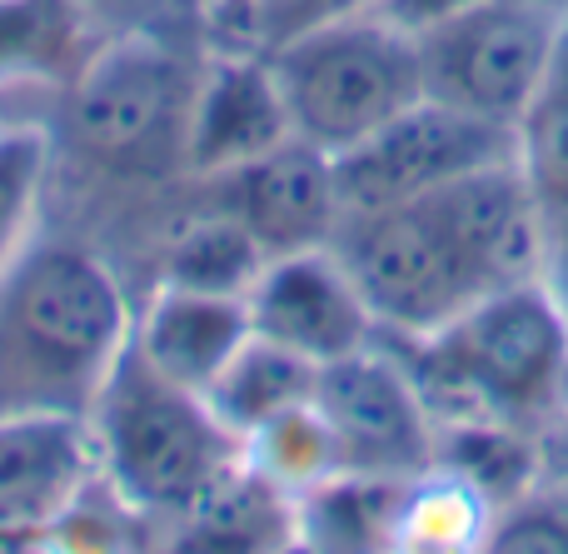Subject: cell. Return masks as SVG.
Returning a JSON list of instances; mask_svg holds the SVG:
<instances>
[{"mask_svg":"<svg viewBox=\"0 0 568 554\" xmlns=\"http://www.w3.org/2000/svg\"><path fill=\"white\" fill-rule=\"evenodd\" d=\"M135 335V315L100 255L70 240L36 245L0 280V415H85Z\"/></svg>","mask_w":568,"mask_h":554,"instance_id":"cell-1","label":"cell"},{"mask_svg":"<svg viewBox=\"0 0 568 554\" xmlns=\"http://www.w3.org/2000/svg\"><path fill=\"white\" fill-rule=\"evenodd\" d=\"M205 56L175 26H125L95 40L80 70L55 95V130L90 170L110 180L155 185L190 175V120H195Z\"/></svg>","mask_w":568,"mask_h":554,"instance_id":"cell-2","label":"cell"},{"mask_svg":"<svg viewBox=\"0 0 568 554\" xmlns=\"http://www.w3.org/2000/svg\"><path fill=\"white\" fill-rule=\"evenodd\" d=\"M424 400L509 435L568 410V305L544 280L474 300L439 335L419 340L409 370Z\"/></svg>","mask_w":568,"mask_h":554,"instance_id":"cell-3","label":"cell"},{"mask_svg":"<svg viewBox=\"0 0 568 554\" xmlns=\"http://www.w3.org/2000/svg\"><path fill=\"white\" fill-rule=\"evenodd\" d=\"M100 470L120 505L185 520L225 475L245 465V440L210 410L205 390L170 380L130 335L90 410Z\"/></svg>","mask_w":568,"mask_h":554,"instance_id":"cell-4","label":"cell"},{"mask_svg":"<svg viewBox=\"0 0 568 554\" xmlns=\"http://www.w3.org/2000/svg\"><path fill=\"white\" fill-rule=\"evenodd\" d=\"M265 56L275 66L294 135L329 155H344L424 100L414 30L394 26L379 10L324 20Z\"/></svg>","mask_w":568,"mask_h":554,"instance_id":"cell-5","label":"cell"},{"mask_svg":"<svg viewBox=\"0 0 568 554\" xmlns=\"http://www.w3.org/2000/svg\"><path fill=\"white\" fill-rule=\"evenodd\" d=\"M329 250L354 275L374 320L404 340L439 335L474 300L489 295L434 190L344 215Z\"/></svg>","mask_w":568,"mask_h":554,"instance_id":"cell-6","label":"cell"},{"mask_svg":"<svg viewBox=\"0 0 568 554\" xmlns=\"http://www.w3.org/2000/svg\"><path fill=\"white\" fill-rule=\"evenodd\" d=\"M568 30V0H479L414 30L424 95L519 130Z\"/></svg>","mask_w":568,"mask_h":554,"instance_id":"cell-7","label":"cell"},{"mask_svg":"<svg viewBox=\"0 0 568 554\" xmlns=\"http://www.w3.org/2000/svg\"><path fill=\"white\" fill-rule=\"evenodd\" d=\"M499 160H519V130L424 95L369 140L334 155V180H339L344 215H359V210L429 195Z\"/></svg>","mask_w":568,"mask_h":554,"instance_id":"cell-8","label":"cell"},{"mask_svg":"<svg viewBox=\"0 0 568 554\" xmlns=\"http://www.w3.org/2000/svg\"><path fill=\"white\" fill-rule=\"evenodd\" d=\"M314 410L329 425L339 470L414 480L434 460V410L419 380L374 345L329 360L314 375Z\"/></svg>","mask_w":568,"mask_h":554,"instance_id":"cell-9","label":"cell"},{"mask_svg":"<svg viewBox=\"0 0 568 554\" xmlns=\"http://www.w3.org/2000/svg\"><path fill=\"white\" fill-rule=\"evenodd\" d=\"M195 185L205 190L210 205L230 210L260 240V250L270 260L329 245L344 220L334 155L300 135H290L284 145L265 150V155L245 160V165L225 170V175L195 180Z\"/></svg>","mask_w":568,"mask_h":554,"instance_id":"cell-10","label":"cell"},{"mask_svg":"<svg viewBox=\"0 0 568 554\" xmlns=\"http://www.w3.org/2000/svg\"><path fill=\"white\" fill-rule=\"evenodd\" d=\"M95 470L100 450L85 415H55V410L0 415V545L60 530Z\"/></svg>","mask_w":568,"mask_h":554,"instance_id":"cell-11","label":"cell"},{"mask_svg":"<svg viewBox=\"0 0 568 554\" xmlns=\"http://www.w3.org/2000/svg\"><path fill=\"white\" fill-rule=\"evenodd\" d=\"M245 300L255 335L275 340L314 365H329V360L374 345V330H379L354 275L329 245L275 255Z\"/></svg>","mask_w":568,"mask_h":554,"instance_id":"cell-12","label":"cell"},{"mask_svg":"<svg viewBox=\"0 0 568 554\" xmlns=\"http://www.w3.org/2000/svg\"><path fill=\"white\" fill-rule=\"evenodd\" d=\"M290 135L294 125L265 50L230 46L225 56L205 60L195 120H190V180L225 175L284 145Z\"/></svg>","mask_w":568,"mask_h":554,"instance_id":"cell-13","label":"cell"},{"mask_svg":"<svg viewBox=\"0 0 568 554\" xmlns=\"http://www.w3.org/2000/svg\"><path fill=\"white\" fill-rule=\"evenodd\" d=\"M255 335L245 295L160 285L145 315L135 320V345L180 385L210 390V380L230 365L245 340Z\"/></svg>","mask_w":568,"mask_h":554,"instance_id":"cell-14","label":"cell"},{"mask_svg":"<svg viewBox=\"0 0 568 554\" xmlns=\"http://www.w3.org/2000/svg\"><path fill=\"white\" fill-rule=\"evenodd\" d=\"M404 480L334 470L329 480L294 495V525L300 545L310 550H374L399 540L404 525Z\"/></svg>","mask_w":568,"mask_h":554,"instance_id":"cell-15","label":"cell"},{"mask_svg":"<svg viewBox=\"0 0 568 554\" xmlns=\"http://www.w3.org/2000/svg\"><path fill=\"white\" fill-rule=\"evenodd\" d=\"M185 545L195 550H284L300 545L294 525V495L260 475L255 465H240L225 475L195 510L185 515Z\"/></svg>","mask_w":568,"mask_h":554,"instance_id":"cell-16","label":"cell"},{"mask_svg":"<svg viewBox=\"0 0 568 554\" xmlns=\"http://www.w3.org/2000/svg\"><path fill=\"white\" fill-rule=\"evenodd\" d=\"M314 375H320L314 360L294 355V350H284L265 335H250L245 345L230 355V365L210 380L205 400L240 440H250L275 415L304 405V400L314 395Z\"/></svg>","mask_w":568,"mask_h":554,"instance_id":"cell-17","label":"cell"},{"mask_svg":"<svg viewBox=\"0 0 568 554\" xmlns=\"http://www.w3.org/2000/svg\"><path fill=\"white\" fill-rule=\"evenodd\" d=\"M90 46V20L70 0H0V80L65 85Z\"/></svg>","mask_w":568,"mask_h":554,"instance_id":"cell-18","label":"cell"},{"mask_svg":"<svg viewBox=\"0 0 568 554\" xmlns=\"http://www.w3.org/2000/svg\"><path fill=\"white\" fill-rule=\"evenodd\" d=\"M270 265V255L260 250V240L240 225L230 210L210 205L195 220L180 225V235L165 250V270L160 285H185V290H215V295H250V285L260 280V270Z\"/></svg>","mask_w":568,"mask_h":554,"instance_id":"cell-19","label":"cell"},{"mask_svg":"<svg viewBox=\"0 0 568 554\" xmlns=\"http://www.w3.org/2000/svg\"><path fill=\"white\" fill-rule=\"evenodd\" d=\"M519 165L549 215L554 235L568 220V30L559 40L549 75L539 80L529 110L519 120Z\"/></svg>","mask_w":568,"mask_h":554,"instance_id":"cell-20","label":"cell"},{"mask_svg":"<svg viewBox=\"0 0 568 554\" xmlns=\"http://www.w3.org/2000/svg\"><path fill=\"white\" fill-rule=\"evenodd\" d=\"M245 460L260 475L284 485L290 495L320 485V480H329L334 470H339V450H334V435L320 420L314 400H304V405L275 415L270 425H260L255 435L245 440Z\"/></svg>","mask_w":568,"mask_h":554,"instance_id":"cell-21","label":"cell"},{"mask_svg":"<svg viewBox=\"0 0 568 554\" xmlns=\"http://www.w3.org/2000/svg\"><path fill=\"white\" fill-rule=\"evenodd\" d=\"M45 175H50V120L10 125L0 135V280L26 255Z\"/></svg>","mask_w":568,"mask_h":554,"instance_id":"cell-22","label":"cell"},{"mask_svg":"<svg viewBox=\"0 0 568 554\" xmlns=\"http://www.w3.org/2000/svg\"><path fill=\"white\" fill-rule=\"evenodd\" d=\"M379 0H245L230 20H220V36L230 46L245 50H275L284 40L304 36V30L324 26V20H344L359 16V10H374Z\"/></svg>","mask_w":568,"mask_h":554,"instance_id":"cell-23","label":"cell"},{"mask_svg":"<svg viewBox=\"0 0 568 554\" xmlns=\"http://www.w3.org/2000/svg\"><path fill=\"white\" fill-rule=\"evenodd\" d=\"M494 550H568V515L549 505L519 510L494 530Z\"/></svg>","mask_w":568,"mask_h":554,"instance_id":"cell-24","label":"cell"},{"mask_svg":"<svg viewBox=\"0 0 568 554\" xmlns=\"http://www.w3.org/2000/svg\"><path fill=\"white\" fill-rule=\"evenodd\" d=\"M60 85L45 80H0V135L10 125H30V120H55V100Z\"/></svg>","mask_w":568,"mask_h":554,"instance_id":"cell-25","label":"cell"},{"mask_svg":"<svg viewBox=\"0 0 568 554\" xmlns=\"http://www.w3.org/2000/svg\"><path fill=\"white\" fill-rule=\"evenodd\" d=\"M70 6H75L90 26H95V20H120V30H125V26L155 20V10L165 6V0H70Z\"/></svg>","mask_w":568,"mask_h":554,"instance_id":"cell-26","label":"cell"},{"mask_svg":"<svg viewBox=\"0 0 568 554\" xmlns=\"http://www.w3.org/2000/svg\"><path fill=\"white\" fill-rule=\"evenodd\" d=\"M464 6H479V0H379V16H389L394 26H404V30H419V26H429V20H439V16H449V10H464Z\"/></svg>","mask_w":568,"mask_h":554,"instance_id":"cell-27","label":"cell"},{"mask_svg":"<svg viewBox=\"0 0 568 554\" xmlns=\"http://www.w3.org/2000/svg\"><path fill=\"white\" fill-rule=\"evenodd\" d=\"M195 6H200V10H210V16H215V26H220V20H230L240 6H245V0H195Z\"/></svg>","mask_w":568,"mask_h":554,"instance_id":"cell-28","label":"cell"}]
</instances>
